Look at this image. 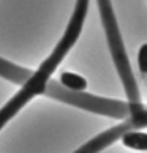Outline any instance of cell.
<instances>
[{"mask_svg":"<svg viewBox=\"0 0 147 153\" xmlns=\"http://www.w3.org/2000/svg\"><path fill=\"white\" fill-rule=\"evenodd\" d=\"M87 10H89V0H76L75 11H73V16L68 22V27H66L63 36L60 38L57 46L54 48L52 54L40 65V68H38L40 73L51 77V74L55 71L59 63L70 52V49L75 46L76 39L79 38V35L82 32V25H84V21H86V16H87Z\"/></svg>","mask_w":147,"mask_h":153,"instance_id":"6da1fadb","label":"cell"},{"mask_svg":"<svg viewBox=\"0 0 147 153\" xmlns=\"http://www.w3.org/2000/svg\"><path fill=\"white\" fill-rule=\"evenodd\" d=\"M35 74H37L35 71L30 73V74L27 76V79L24 81V85H22V88L8 101L7 104L2 107V109H0V129L3 128V125H7L11 118L18 114V112H19L27 103H29L33 96H37V95H40V93L46 92L49 81H44V77L35 76Z\"/></svg>","mask_w":147,"mask_h":153,"instance_id":"7a4b0ae2","label":"cell"},{"mask_svg":"<svg viewBox=\"0 0 147 153\" xmlns=\"http://www.w3.org/2000/svg\"><path fill=\"white\" fill-rule=\"evenodd\" d=\"M60 84L71 92H84L87 88V81L82 76L71 71H63L60 74Z\"/></svg>","mask_w":147,"mask_h":153,"instance_id":"3957f363","label":"cell"},{"mask_svg":"<svg viewBox=\"0 0 147 153\" xmlns=\"http://www.w3.org/2000/svg\"><path fill=\"white\" fill-rule=\"evenodd\" d=\"M122 144L133 150L147 152V133H141V131L125 133L122 137Z\"/></svg>","mask_w":147,"mask_h":153,"instance_id":"277c9868","label":"cell"},{"mask_svg":"<svg viewBox=\"0 0 147 153\" xmlns=\"http://www.w3.org/2000/svg\"><path fill=\"white\" fill-rule=\"evenodd\" d=\"M138 66L143 74H147V43H144L138 51Z\"/></svg>","mask_w":147,"mask_h":153,"instance_id":"5b68a950","label":"cell"}]
</instances>
